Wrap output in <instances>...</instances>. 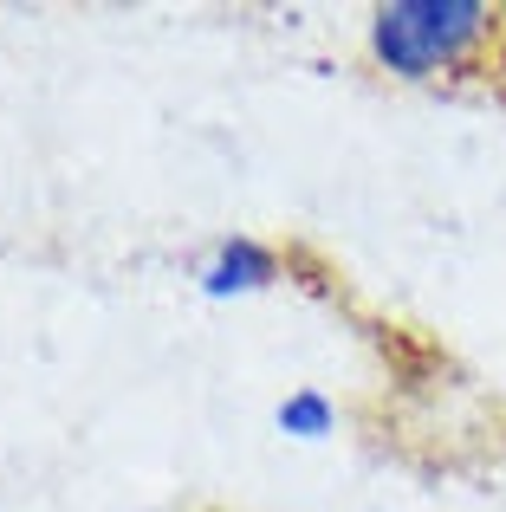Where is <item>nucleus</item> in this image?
<instances>
[{
    "instance_id": "f257e3e1",
    "label": "nucleus",
    "mask_w": 506,
    "mask_h": 512,
    "mask_svg": "<svg viewBox=\"0 0 506 512\" xmlns=\"http://www.w3.org/2000/svg\"><path fill=\"white\" fill-rule=\"evenodd\" d=\"M506 33V7L494 0H383L370 7L364 46L370 65L403 85H442L487 65L494 39Z\"/></svg>"
},
{
    "instance_id": "f03ea898",
    "label": "nucleus",
    "mask_w": 506,
    "mask_h": 512,
    "mask_svg": "<svg viewBox=\"0 0 506 512\" xmlns=\"http://www.w3.org/2000/svg\"><path fill=\"white\" fill-rule=\"evenodd\" d=\"M279 279H286L279 247H266V240H253V234H221L215 247H208V260L195 266V286H202V299H215V305L273 292Z\"/></svg>"
},
{
    "instance_id": "7ed1b4c3",
    "label": "nucleus",
    "mask_w": 506,
    "mask_h": 512,
    "mask_svg": "<svg viewBox=\"0 0 506 512\" xmlns=\"http://www.w3.org/2000/svg\"><path fill=\"white\" fill-rule=\"evenodd\" d=\"M273 428L286 441H299V448H318V441L338 435V402H331L318 383H299V389H286V396L273 402Z\"/></svg>"
}]
</instances>
